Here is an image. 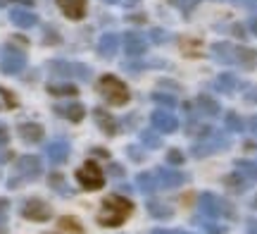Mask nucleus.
<instances>
[{
    "label": "nucleus",
    "instance_id": "f8f14e48",
    "mask_svg": "<svg viewBox=\"0 0 257 234\" xmlns=\"http://www.w3.org/2000/svg\"><path fill=\"white\" fill-rule=\"evenodd\" d=\"M95 120H98V124H100L107 134H114V131H117V124L112 120V115H107L105 110H95Z\"/></svg>",
    "mask_w": 257,
    "mask_h": 234
},
{
    "label": "nucleus",
    "instance_id": "6ab92c4d",
    "mask_svg": "<svg viewBox=\"0 0 257 234\" xmlns=\"http://www.w3.org/2000/svg\"><path fill=\"white\" fill-rule=\"evenodd\" d=\"M8 139V131H5V127H0V143Z\"/></svg>",
    "mask_w": 257,
    "mask_h": 234
},
{
    "label": "nucleus",
    "instance_id": "4468645a",
    "mask_svg": "<svg viewBox=\"0 0 257 234\" xmlns=\"http://www.w3.org/2000/svg\"><path fill=\"white\" fill-rule=\"evenodd\" d=\"M48 91L53 96H76V86L72 84H50Z\"/></svg>",
    "mask_w": 257,
    "mask_h": 234
},
{
    "label": "nucleus",
    "instance_id": "f3484780",
    "mask_svg": "<svg viewBox=\"0 0 257 234\" xmlns=\"http://www.w3.org/2000/svg\"><path fill=\"white\" fill-rule=\"evenodd\" d=\"M53 153H55V155H53L55 160L64 158V146H53Z\"/></svg>",
    "mask_w": 257,
    "mask_h": 234
},
{
    "label": "nucleus",
    "instance_id": "2eb2a0df",
    "mask_svg": "<svg viewBox=\"0 0 257 234\" xmlns=\"http://www.w3.org/2000/svg\"><path fill=\"white\" fill-rule=\"evenodd\" d=\"M60 227H62V229H72L74 234H81L83 232V227L79 225L76 220H72V217H62V220H60Z\"/></svg>",
    "mask_w": 257,
    "mask_h": 234
},
{
    "label": "nucleus",
    "instance_id": "39448f33",
    "mask_svg": "<svg viewBox=\"0 0 257 234\" xmlns=\"http://www.w3.org/2000/svg\"><path fill=\"white\" fill-rule=\"evenodd\" d=\"M24 217L27 220H34V222H43L50 217V208L43 203V201H29L27 206H24Z\"/></svg>",
    "mask_w": 257,
    "mask_h": 234
},
{
    "label": "nucleus",
    "instance_id": "f257e3e1",
    "mask_svg": "<svg viewBox=\"0 0 257 234\" xmlns=\"http://www.w3.org/2000/svg\"><path fill=\"white\" fill-rule=\"evenodd\" d=\"M131 210H134V203L126 201V198L121 196H107L102 201V210L100 215H98V222L102 227H119L126 222V217L131 215Z\"/></svg>",
    "mask_w": 257,
    "mask_h": 234
},
{
    "label": "nucleus",
    "instance_id": "dca6fc26",
    "mask_svg": "<svg viewBox=\"0 0 257 234\" xmlns=\"http://www.w3.org/2000/svg\"><path fill=\"white\" fill-rule=\"evenodd\" d=\"M0 94L5 96V98H8V105H10V108H15V105H17V101L12 98V94H10V91H5V89H0Z\"/></svg>",
    "mask_w": 257,
    "mask_h": 234
},
{
    "label": "nucleus",
    "instance_id": "20e7f679",
    "mask_svg": "<svg viewBox=\"0 0 257 234\" xmlns=\"http://www.w3.org/2000/svg\"><path fill=\"white\" fill-rule=\"evenodd\" d=\"M0 57H3V60H0V69H3L5 74H17V72H22L24 65H27L24 53L17 50L15 46H5L3 53H0Z\"/></svg>",
    "mask_w": 257,
    "mask_h": 234
},
{
    "label": "nucleus",
    "instance_id": "6e6552de",
    "mask_svg": "<svg viewBox=\"0 0 257 234\" xmlns=\"http://www.w3.org/2000/svg\"><path fill=\"white\" fill-rule=\"evenodd\" d=\"M10 19H12V24H17V27H22V29L34 27L38 22V17L34 12H24V10H12V12H10Z\"/></svg>",
    "mask_w": 257,
    "mask_h": 234
},
{
    "label": "nucleus",
    "instance_id": "9d476101",
    "mask_svg": "<svg viewBox=\"0 0 257 234\" xmlns=\"http://www.w3.org/2000/svg\"><path fill=\"white\" fill-rule=\"evenodd\" d=\"M19 134H22V139L24 141H41L43 139V127L41 124H31V122H27V124H19Z\"/></svg>",
    "mask_w": 257,
    "mask_h": 234
},
{
    "label": "nucleus",
    "instance_id": "ddd939ff",
    "mask_svg": "<svg viewBox=\"0 0 257 234\" xmlns=\"http://www.w3.org/2000/svg\"><path fill=\"white\" fill-rule=\"evenodd\" d=\"M153 122H155L160 129H167V131H172L176 127V120L169 113H155L153 115Z\"/></svg>",
    "mask_w": 257,
    "mask_h": 234
},
{
    "label": "nucleus",
    "instance_id": "7ed1b4c3",
    "mask_svg": "<svg viewBox=\"0 0 257 234\" xmlns=\"http://www.w3.org/2000/svg\"><path fill=\"white\" fill-rule=\"evenodd\" d=\"M76 179H79V184H81L83 189H88V191H95V189H102V184H105V177H102V170L93 163V160H88L86 165H83L79 172H76Z\"/></svg>",
    "mask_w": 257,
    "mask_h": 234
},
{
    "label": "nucleus",
    "instance_id": "9b49d317",
    "mask_svg": "<svg viewBox=\"0 0 257 234\" xmlns=\"http://www.w3.org/2000/svg\"><path fill=\"white\" fill-rule=\"evenodd\" d=\"M55 113L64 115V117H69L72 122H79V120H83L86 110H83V105H79V103H69V105H57Z\"/></svg>",
    "mask_w": 257,
    "mask_h": 234
},
{
    "label": "nucleus",
    "instance_id": "aec40b11",
    "mask_svg": "<svg viewBox=\"0 0 257 234\" xmlns=\"http://www.w3.org/2000/svg\"><path fill=\"white\" fill-rule=\"evenodd\" d=\"M10 3H22V5H34V0H10Z\"/></svg>",
    "mask_w": 257,
    "mask_h": 234
},
{
    "label": "nucleus",
    "instance_id": "f03ea898",
    "mask_svg": "<svg viewBox=\"0 0 257 234\" xmlns=\"http://www.w3.org/2000/svg\"><path fill=\"white\" fill-rule=\"evenodd\" d=\"M98 91H100V94L107 98V103H112V105L128 103L126 84H124L121 79H117V76H112V74L100 76V82H98Z\"/></svg>",
    "mask_w": 257,
    "mask_h": 234
},
{
    "label": "nucleus",
    "instance_id": "a211bd4d",
    "mask_svg": "<svg viewBox=\"0 0 257 234\" xmlns=\"http://www.w3.org/2000/svg\"><path fill=\"white\" fill-rule=\"evenodd\" d=\"M181 3H184L186 12H188V10H193V8H195V3H198V0H181Z\"/></svg>",
    "mask_w": 257,
    "mask_h": 234
},
{
    "label": "nucleus",
    "instance_id": "0eeeda50",
    "mask_svg": "<svg viewBox=\"0 0 257 234\" xmlns=\"http://www.w3.org/2000/svg\"><path fill=\"white\" fill-rule=\"evenodd\" d=\"M124 48H126L128 55H143L146 53V38L131 31V34L124 36Z\"/></svg>",
    "mask_w": 257,
    "mask_h": 234
},
{
    "label": "nucleus",
    "instance_id": "1a4fd4ad",
    "mask_svg": "<svg viewBox=\"0 0 257 234\" xmlns=\"http://www.w3.org/2000/svg\"><path fill=\"white\" fill-rule=\"evenodd\" d=\"M117 46H119V38L114 36V34H105L100 38V43H98V53L102 57H112L117 53Z\"/></svg>",
    "mask_w": 257,
    "mask_h": 234
},
{
    "label": "nucleus",
    "instance_id": "423d86ee",
    "mask_svg": "<svg viewBox=\"0 0 257 234\" xmlns=\"http://www.w3.org/2000/svg\"><path fill=\"white\" fill-rule=\"evenodd\" d=\"M57 5L69 19H81L86 15V0H57Z\"/></svg>",
    "mask_w": 257,
    "mask_h": 234
}]
</instances>
